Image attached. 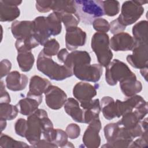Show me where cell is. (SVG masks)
<instances>
[{
	"label": "cell",
	"mask_w": 148,
	"mask_h": 148,
	"mask_svg": "<svg viewBox=\"0 0 148 148\" xmlns=\"http://www.w3.org/2000/svg\"><path fill=\"white\" fill-rule=\"evenodd\" d=\"M36 67L39 71L53 80L61 81L73 75L70 68L56 62L51 57L45 56L42 50L38 56Z\"/></svg>",
	"instance_id": "1"
},
{
	"label": "cell",
	"mask_w": 148,
	"mask_h": 148,
	"mask_svg": "<svg viewBox=\"0 0 148 148\" xmlns=\"http://www.w3.org/2000/svg\"><path fill=\"white\" fill-rule=\"evenodd\" d=\"M12 68V63L8 59H3L0 63V75L2 79L4 76L8 75Z\"/></svg>",
	"instance_id": "41"
},
{
	"label": "cell",
	"mask_w": 148,
	"mask_h": 148,
	"mask_svg": "<svg viewBox=\"0 0 148 148\" xmlns=\"http://www.w3.org/2000/svg\"><path fill=\"white\" fill-rule=\"evenodd\" d=\"M0 147L2 148H14L28 147L30 146L24 142L16 140L12 137L1 132L0 136Z\"/></svg>",
	"instance_id": "31"
},
{
	"label": "cell",
	"mask_w": 148,
	"mask_h": 148,
	"mask_svg": "<svg viewBox=\"0 0 148 148\" xmlns=\"http://www.w3.org/2000/svg\"><path fill=\"white\" fill-rule=\"evenodd\" d=\"M10 29L16 40L25 39L34 35V23L33 21L15 20L12 23Z\"/></svg>",
	"instance_id": "15"
},
{
	"label": "cell",
	"mask_w": 148,
	"mask_h": 148,
	"mask_svg": "<svg viewBox=\"0 0 148 148\" xmlns=\"http://www.w3.org/2000/svg\"><path fill=\"white\" fill-rule=\"evenodd\" d=\"M135 42L147 43V21L142 20L135 24L132 29Z\"/></svg>",
	"instance_id": "27"
},
{
	"label": "cell",
	"mask_w": 148,
	"mask_h": 148,
	"mask_svg": "<svg viewBox=\"0 0 148 148\" xmlns=\"http://www.w3.org/2000/svg\"><path fill=\"white\" fill-rule=\"evenodd\" d=\"M51 85L50 82L47 79L39 76L34 75L30 79L29 91L27 95L40 97L45 94L47 88Z\"/></svg>",
	"instance_id": "19"
},
{
	"label": "cell",
	"mask_w": 148,
	"mask_h": 148,
	"mask_svg": "<svg viewBox=\"0 0 148 148\" xmlns=\"http://www.w3.org/2000/svg\"><path fill=\"white\" fill-rule=\"evenodd\" d=\"M147 1H126L123 2L121 13L117 18L118 21L124 27L135 23L143 14L144 8Z\"/></svg>",
	"instance_id": "4"
},
{
	"label": "cell",
	"mask_w": 148,
	"mask_h": 148,
	"mask_svg": "<svg viewBox=\"0 0 148 148\" xmlns=\"http://www.w3.org/2000/svg\"><path fill=\"white\" fill-rule=\"evenodd\" d=\"M0 123H1V132L6 128V121L4 120H1L0 119Z\"/></svg>",
	"instance_id": "47"
},
{
	"label": "cell",
	"mask_w": 148,
	"mask_h": 148,
	"mask_svg": "<svg viewBox=\"0 0 148 148\" xmlns=\"http://www.w3.org/2000/svg\"><path fill=\"white\" fill-rule=\"evenodd\" d=\"M147 130L145 131L139 138L133 140L130 147H147L148 146Z\"/></svg>",
	"instance_id": "39"
},
{
	"label": "cell",
	"mask_w": 148,
	"mask_h": 148,
	"mask_svg": "<svg viewBox=\"0 0 148 148\" xmlns=\"http://www.w3.org/2000/svg\"><path fill=\"white\" fill-rule=\"evenodd\" d=\"M97 88L96 86L88 83L78 82L73 88V95L80 104L87 103L97 95Z\"/></svg>",
	"instance_id": "13"
},
{
	"label": "cell",
	"mask_w": 148,
	"mask_h": 148,
	"mask_svg": "<svg viewBox=\"0 0 148 148\" xmlns=\"http://www.w3.org/2000/svg\"><path fill=\"white\" fill-rule=\"evenodd\" d=\"M45 102L47 106L53 110L61 109L67 99V95L60 87L51 85L45 92Z\"/></svg>",
	"instance_id": "10"
},
{
	"label": "cell",
	"mask_w": 148,
	"mask_h": 148,
	"mask_svg": "<svg viewBox=\"0 0 148 148\" xmlns=\"http://www.w3.org/2000/svg\"><path fill=\"white\" fill-rule=\"evenodd\" d=\"M17 61L20 69L23 72H27L32 69L35 57L31 51H17Z\"/></svg>",
	"instance_id": "26"
},
{
	"label": "cell",
	"mask_w": 148,
	"mask_h": 148,
	"mask_svg": "<svg viewBox=\"0 0 148 148\" xmlns=\"http://www.w3.org/2000/svg\"><path fill=\"white\" fill-rule=\"evenodd\" d=\"M101 108L105 119L110 120L117 117L115 101L109 96L102 97L100 102Z\"/></svg>",
	"instance_id": "24"
},
{
	"label": "cell",
	"mask_w": 148,
	"mask_h": 148,
	"mask_svg": "<svg viewBox=\"0 0 148 148\" xmlns=\"http://www.w3.org/2000/svg\"><path fill=\"white\" fill-rule=\"evenodd\" d=\"M128 65L118 59H114L106 67L105 80L108 84L113 86L129 77L135 76Z\"/></svg>",
	"instance_id": "6"
},
{
	"label": "cell",
	"mask_w": 148,
	"mask_h": 148,
	"mask_svg": "<svg viewBox=\"0 0 148 148\" xmlns=\"http://www.w3.org/2000/svg\"><path fill=\"white\" fill-rule=\"evenodd\" d=\"M68 136L65 131L61 129H56V135L53 143L60 147H75L74 145L68 140Z\"/></svg>",
	"instance_id": "33"
},
{
	"label": "cell",
	"mask_w": 148,
	"mask_h": 148,
	"mask_svg": "<svg viewBox=\"0 0 148 148\" xmlns=\"http://www.w3.org/2000/svg\"><path fill=\"white\" fill-rule=\"evenodd\" d=\"M102 125L99 118H96L91 121L87 127L82 138L84 145L88 148H97L101 144V137L99 132Z\"/></svg>",
	"instance_id": "9"
},
{
	"label": "cell",
	"mask_w": 148,
	"mask_h": 148,
	"mask_svg": "<svg viewBox=\"0 0 148 148\" xmlns=\"http://www.w3.org/2000/svg\"><path fill=\"white\" fill-rule=\"evenodd\" d=\"M75 3L76 14L85 24L90 25L95 19L105 15L102 1L77 0Z\"/></svg>",
	"instance_id": "3"
},
{
	"label": "cell",
	"mask_w": 148,
	"mask_h": 148,
	"mask_svg": "<svg viewBox=\"0 0 148 148\" xmlns=\"http://www.w3.org/2000/svg\"><path fill=\"white\" fill-rule=\"evenodd\" d=\"M91 47L96 55L99 64L106 68L111 62L113 56L110 49L109 35L106 33H95L91 38Z\"/></svg>",
	"instance_id": "2"
},
{
	"label": "cell",
	"mask_w": 148,
	"mask_h": 148,
	"mask_svg": "<svg viewBox=\"0 0 148 148\" xmlns=\"http://www.w3.org/2000/svg\"><path fill=\"white\" fill-rule=\"evenodd\" d=\"M20 10L18 6L6 3L0 1V21L1 22L14 21L20 16Z\"/></svg>",
	"instance_id": "23"
},
{
	"label": "cell",
	"mask_w": 148,
	"mask_h": 148,
	"mask_svg": "<svg viewBox=\"0 0 148 148\" xmlns=\"http://www.w3.org/2000/svg\"><path fill=\"white\" fill-rule=\"evenodd\" d=\"M0 85V103H10L11 101L10 95L5 89V85L1 81Z\"/></svg>",
	"instance_id": "43"
},
{
	"label": "cell",
	"mask_w": 148,
	"mask_h": 148,
	"mask_svg": "<svg viewBox=\"0 0 148 148\" xmlns=\"http://www.w3.org/2000/svg\"><path fill=\"white\" fill-rule=\"evenodd\" d=\"M27 130V122L24 119H18L14 124V130L16 134L21 137L25 136Z\"/></svg>",
	"instance_id": "37"
},
{
	"label": "cell",
	"mask_w": 148,
	"mask_h": 148,
	"mask_svg": "<svg viewBox=\"0 0 148 148\" xmlns=\"http://www.w3.org/2000/svg\"><path fill=\"white\" fill-rule=\"evenodd\" d=\"M87 34L79 27H72L66 29L65 46L66 49L73 51L85 45Z\"/></svg>",
	"instance_id": "11"
},
{
	"label": "cell",
	"mask_w": 148,
	"mask_h": 148,
	"mask_svg": "<svg viewBox=\"0 0 148 148\" xmlns=\"http://www.w3.org/2000/svg\"><path fill=\"white\" fill-rule=\"evenodd\" d=\"M8 89L13 91H18L24 90L28 82V77L17 71L10 72L5 80Z\"/></svg>",
	"instance_id": "17"
},
{
	"label": "cell",
	"mask_w": 148,
	"mask_h": 148,
	"mask_svg": "<svg viewBox=\"0 0 148 148\" xmlns=\"http://www.w3.org/2000/svg\"><path fill=\"white\" fill-rule=\"evenodd\" d=\"M18 113L16 105L10 103H0V119L4 120H12L14 119Z\"/></svg>",
	"instance_id": "29"
},
{
	"label": "cell",
	"mask_w": 148,
	"mask_h": 148,
	"mask_svg": "<svg viewBox=\"0 0 148 148\" xmlns=\"http://www.w3.org/2000/svg\"><path fill=\"white\" fill-rule=\"evenodd\" d=\"M3 1L7 4L16 6H19L22 3V1H17V0H3Z\"/></svg>",
	"instance_id": "45"
},
{
	"label": "cell",
	"mask_w": 148,
	"mask_h": 148,
	"mask_svg": "<svg viewBox=\"0 0 148 148\" xmlns=\"http://www.w3.org/2000/svg\"><path fill=\"white\" fill-rule=\"evenodd\" d=\"M46 116H47V113L42 109H38L33 113L28 116L27 119V130L25 138L31 145V147L41 138L43 131V120Z\"/></svg>",
	"instance_id": "5"
},
{
	"label": "cell",
	"mask_w": 148,
	"mask_h": 148,
	"mask_svg": "<svg viewBox=\"0 0 148 148\" xmlns=\"http://www.w3.org/2000/svg\"><path fill=\"white\" fill-rule=\"evenodd\" d=\"M134 45L133 37L124 32L114 34L110 39V47L115 51L132 50Z\"/></svg>",
	"instance_id": "14"
},
{
	"label": "cell",
	"mask_w": 148,
	"mask_h": 148,
	"mask_svg": "<svg viewBox=\"0 0 148 148\" xmlns=\"http://www.w3.org/2000/svg\"><path fill=\"white\" fill-rule=\"evenodd\" d=\"M147 67H145L140 69V73L146 81L147 80Z\"/></svg>",
	"instance_id": "46"
},
{
	"label": "cell",
	"mask_w": 148,
	"mask_h": 148,
	"mask_svg": "<svg viewBox=\"0 0 148 148\" xmlns=\"http://www.w3.org/2000/svg\"><path fill=\"white\" fill-rule=\"evenodd\" d=\"M119 83L121 92L127 97L136 95L142 90V83L137 80L136 76L126 79Z\"/></svg>",
	"instance_id": "21"
},
{
	"label": "cell",
	"mask_w": 148,
	"mask_h": 148,
	"mask_svg": "<svg viewBox=\"0 0 148 148\" xmlns=\"http://www.w3.org/2000/svg\"><path fill=\"white\" fill-rule=\"evenodd\" d=\"M65 132L69 139H75L80 135V128L77 124L71 123L67 125Z\"/></svg>",
	"instance_id": "38"
},
{
	"label": "cell",
	"mask_w": 148,
	"mask_h": 148,
	"mask_svg": "<svg viewBox=\"0 0 148 148\" xmlns=\"http://www.w3.org/2000/svg\"><path fill=\"white\" fill-rule=\"evenodd\" d=\"M92 24L94 29L97 31V32L106 33L110 29L109 23L105 18L101 17L95 19Z\"/></svg>",
	"instance_id": "36"
},
{
	"label": "cell",
	"mask_w": 148,
	"mask_h": 148,
	"mask_svg": "<svg viewBox=\"0 0 148 148\" xmlns=\"http://www.w3.org/2000/svg\"><path fill=\"white\" fill-rule=\"evenodd\" d=\"M73 75L82 81L97 82L103 72L102 66L99 64H83L72 68Z\"/></svg>",
	"instance_id": "7"
},
{
	"label": "cell",
	"mask_w": 148,
	"mask_h": 148,
	"mask_svg": "<svg viewBox=\"0 0 148 148\" xmlns=\"http://www.w3.org/2000/svg\"><path fill=\"white\" fill-rule=\"evenodd\" d=\"M102 6L105 15L113 17L120 12V3L117 1H102Z\"/></svg>",
	"instance_id": "32"
},
{
	"label": "cell",
	"mask_w": 148,
	"mask_h": 148,
	"mask_svg": "<svg viewBox=\"0 0 148 148\" xmlns=\"http://www.w3.org/2000/svg\"><path fill=\"white\" fill-rule=\"evenodd\" d=\"M42 96H28L20 99L16 105L18 112L24 116H29L35 112L42 102Z\"/></svg>",
	"instance_id": "18"
},
{
	"label": "cell",
	"mask_w": 148,
	"mask_h": 148,
	"mask_svg": "<svg viewBox=\"0 0 148 148\" xmlns=\"http://www.w3.org/2000/svg\"><path fill=\"white\" fill-rule=\"evenodd\" d=\"M34 35L39 43L43 45L49 40L51 34L46 22V17L38 16L34 20Z\"/></svg>",
	"instance_id": "16"
},
{
	"label": "cell",
	"mask_w": 148,
	"mask_h": 148,
	"mask_svg": "<svg viewBox=\"0 0 148 148\" xmlns=\"http://www.w3.org/2000/svg\"><path fill=\"white\" fill-rule=\"evenodd\" d=\"M40 45L34 35L23 39H17L15 42V47L17 51H31L32 49Z\"/></svg>",
	"instance_id": "30"
},
{
	"label": "cell",
	"mask_w": 148,
	"mask_h": 148,
	"mask_svg": "<svg viewBox=\"0 0 148 148\" xmlns=\"http://www.w3.org/2000/svg\"><path fill=\"white\" fill-rule=\"evenodd\" d=\"M132 54H128L126 60L128 63L136 69H142L148 65V45L147 43L135 42L132 50Z\"/></svg>",
	"instance_id": "8"
},
{
	"label": "cell",
	"mask_w": 148,
	"mask_h": 148,
	"mask_svg": "<svg viewBox=\"0 0 148 148\" xmlns=\"http://www.w3.org/2000/svg\"><path fill=\"white\" fill-rule=\"evenodd\" d=\"M51 10L58 13H76L75 1L56 0L52 1Z\"/></svg>",
	"instance_id": "25"
},
{
	"label": "cell",
	"mask_w": 148,
	"mask_h": 148,
	"mask_svg": "<svg viewBox=\"0 0 148 148\" xmlns=\"http://www.w3.org/2000/svg\"><path fill=\"white\" fill-rule=\"evenodd\" d=\"M65 112L76 122L83 123V110L77 100L73 98H67L64 105Z\"/></svg>",
	"instance_id": "22"
},
{
	"label": "cell",
	"mask_w": 148,
	"mask_h": 148,
	"mask_svg": "<svg viewBox=\"0 0 148 148\" xmlns=\"http://www.w3.org/2000/svg\"><path fill=\"white\" fill-rule=\"evenodd\" d=\"M52 1L38 0L35 2L37 10L40 13H47L51 10Z\"/></svg>",
	"instance_id": "40"
},
{
	"label": "cell",
	"mask_w": 148,
	"mask_h": 148,
	"mask_svg": "<svg viewBox=\"0 0 148 148\" xmlns=\"http://www.w3.org/2000/svg\"><path fill=\"white\" fill-rule=\"evenodd\" d=\"M32 147H58V146L54 144V143H52L51 142H49L45 139H40L36 143L32 146Z\"/></svg>",
	"instance_id": "44"
},
{
	"label": "cell",
	"mask_w": 148,
	"mask_h": 148,
	"mask_svg": "<svg viewBox=\"0 0 148 148\" xmlns=\"http://www.w3.org/2000/svg\"><path fill=\"white\" fill-rule=\"evenodd\" d=\"M46 22L51 36L59 35L62 30L61 19L60 14L53 12L46 17Z\"/></svg>",
	"instance_id": "28"
},
{
	"label": "cell",
	"mask_w": 148,
	"mask_h": 148,
	"mask_svg": "<svg viewBox=\"0 0 148 148\" xmlns=\"http://www.w3.org/2000/svg\"><path fill=\"white\" fill-rule=\"evenodd\" d=\"M60 49V44L54 39H49L44 45L43 49L42 50L43 54L48 57H51L58 54Z\"/></svg>",
	"instance_id": "34"
},
{
	"label": "cell",
	"mask_w": 148,
	"mask_h": 148,
	"mask_svg": "<svg viewBox=\"0 0 148 148\" xmlns=\"http://www.w3.org/2000/svg\"><path fill=\"white\" fill-rule=\"evenodd\" d=\"M61 21L63 23L65 29L72 28V27H76L77 25L79 24L80 19L79 16L75 14H71V13H59Z\"/></svg>",
	"instance_id": "35"
},
{
	"label": "cell",
	"mask_w": 148,
	"mask_h": 148,
	"mask_svg": "<svg viewBox=\"0 0 148 148\" xmlns=\"http://www.w3.org/2000/svg\"><path fill=\"white\" fill-rule=\"evenodd\" d=\"M126 27L123 25L116 18L115 20H113L111 21L110 23V32L114 35L120 32H123L125 29Z\"/></svg>",
	"instance_id": "42"
},
{
	"label": "cell",
	"mask_w": 148,
	"mask_h": 148,
	"mask_svg": "<svg viewBox=\"0 0 148 148\" xmlns=\"http://www.w3.org/2000/svg\"><path fill=\"white\" fill-rule=\"evenodd\" d=\"M80 106L83 110V123L89 124L95 119L99 117L101 108L98 98L80 104Z\"/></svg>",
	"instance_id": "20"
},
{
	"label": "cell",
	"mask_w": 148,
	"mask_h": 148,
	"mask_svg": "<svg viewBox=\"0 0 148 148\" xmlns=\"http://www.w3.org/2000/svg\"><path fill=\"white\" fill-rule=\"evenodd\" d=\"M117 117H120L125 113L131 112L147 104L145 99L140 95H135L122 101L117 99L115 101Z\"/></svg>",
	"instance_id": "12"
}]
</instances>
